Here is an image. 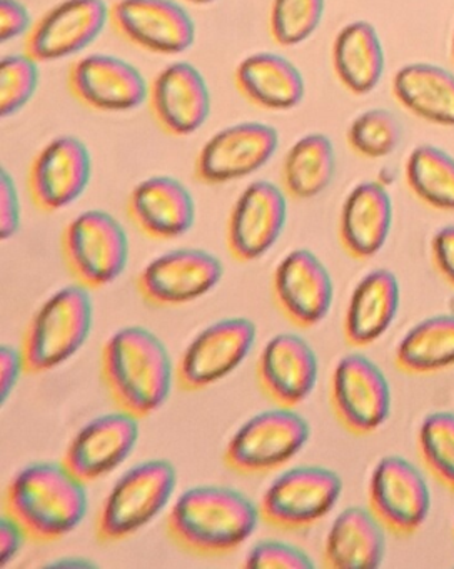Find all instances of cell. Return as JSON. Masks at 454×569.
<instances>
[{"mask_svg": "<svg viewBox=\"0 0 454 569\" xmlns=\"http://www.w3.org/2000/svg\"><path fill=\"white\" fill-rule=\"evenodd\" d=\"M287 221V194L274 182H250L227 219V251L237 262L263 258L279 241Z\"/></svg>", "mask_w": 454, "mask_h": 569, "instance_id": "cell-14", "label": "cell"}, {"mask_svg": "<svg viewBox=\"0 0 454 569\" xmlns=\"http://www.w3.org/2000/svg\"><path fill=\"white\" fill-rule=\"evenodd\" d=\"M234 82L246 101L264 111H290L306 96L303 72L277 52H254L244 58L234 71Z\"/></svg>", "mask_w": 454, "mask_h": 569, "instance_id": "cell-24", "label": "cell"}, {"mask_svg": "<svg viewBox=\"0 0 454 569\" xmlns=\"http://www.w3.org/2000/svg\"><path fill=\"white\" fill-rule=\"evenodd\" d=\"M309 422L293 408L269 409L247 419L224 449V465L239 476H264L296 458L309 441Z\"/></svg>", "mask_w": 454, "mask_h": 569, "instance_id": "cell-7", "label": "cell"}, {"mask_svg": "<svg viewBox=\"0 0 454 569\" xmlns=\"http://www.w3.org/2000/svg\"><path fill=\"white\" fill-rule=\"evenodd\" d=\"M50 568H92V561H87L86 558L79 556H63L59 561L50 562Z\"/></svg>", "mask_w": 454, "mask_h": 569, "instance_id": "cell-43", "label": "cell"}, {"mask_svg": "<svg viewBox=\"0 0 454 569\" xmlns=\"http://www.w3.org/2000/svg\"><path fill=\"white\" fill-rule=\"evenodd\" d=\"M223 276L224 266L217 256L182 248L152 259L137 276L136 288L147 305L172 308L209 295Z\"/></svg>", "mask_w": 454, "mask_h": 569, "instance_id": "cell-12", "label": "cell"}, {"mask_svg": "<svg viewBox=\"0 0 454 569\" xmlns=\"http://www.w3.org/2000/svg\"><path fill=\"white\" fill-rule=\"evenodd\" d=\"M319 362L306 339L294 332L274 336L257 358L256 378L263 395L280 408L303 405L316 388Z\"/></svg>", "mask_w": 454, "mask_h": 569, "instance_id": "cell-22", "label": "cell"}, {"mask_svg": "<svg viewBox=\"0 0 454 569\" xmlns=\"http://www.w3.org/2000/svg\"><path fill=\"white\" fill-rule=\"evenodd\" d=\"M26 541H29V538L23 529L3 512L0 519V565L6 566L7 562L12 561Z\"/></svg>", "mask_w": 454, "mask_h": 569, "instance_id": "cell-42", "label": "cell"}, {"mask_svg": "<svg viewBox=\"0 0 454 569\" xmlns=\"http://www.w3.org/2000/svg\"><path fill=\"white\" fill-rule=\"evenodd\" d=\"M394 362L407 375H431L454 365V316H433L397 345Z\"/></svg>", "mask_w": 454, "mask_h": 569, "instance_id": "cell-31", "label": "cell"}, {"mask_svg": "<svg viewBox=\"0 0 454 569\" xmlns=\"http://www.w3.org/2000/svg\"><path fill=\"white\" fill-rule=\"evenodd\" d=\"M417 446L431 475L454 492V412L426 416L420 428Z\"/></svg>", "mask_w": 454, "mask_h": 569, "instance_id": "cell-35", "label": "cell"}, {"mask_svg": "<svg viewBox=\"0 0 454 569\" xmlns=\"http://www.w3.org/2000/svg\"><path fill=\"white\" fill-rule=\"evenodd\" d=\"M174 376L166 345L149 329L127 326L103 342L100 378L120 411L137 419L154 415L166 405Z\"/></svg>", "mask_w": 454, "mask_h": 569, "instance_id": "cell-2", "label": "cell"}, {"mask_svg": "<svg viewBox=\"0 0 454 569\" xmlns=\"http://www.w3.org/2000/svg\"><path fill=\"white\" fill-rule=\"evenodd\" d=\"M92 178V156L76 136L47 142L29 169L30 199L43 212H57L82 198Z\"/></svg>", "mask_w": 454, "mask_h": 569, "instance_id": "cell-16", "label": "cell"}, {"mask_svg": "<svg viewBox=\"0 0 454 569\" xmlns=\"http://www.w3.org/2000/svg\"><path fill=\"white\" fill-rule=\"evenodd\" d=\"M259 508L227 486H194L184 491L166 518L170 541L200 558H220L240 548L256 531Z\"/></svg>", "mask_w": 454, "mask_h": 569, "instance_id": "cell-1", "label": "cell"}, {"mask_svg": "<svg viewBox=\"0 0 454 569\" xmlns=\"http://www.w3.org/2000/svg\"><path fill=\"white\" fill-rule=\"evenodd\" d=\"M384 526L371 509L351 506L334 519L324 542L323 561L333 569H373L386 555Z\"/></svg>", "mask_w": 454, "mask_h": 569, "instance_id": "cell-27", "label": "cell"}, {"mask_svg": "<svg viewBox=\"0 0 454 569\" xmlns=\"http://www.w3.org/2000/svg\"><path fill=\"white\" fill-rule=\"evenodd\" d=\"M411 191L430 208L454 211V158L436 146H417L406 162Z\"/></svg>", "mask_w": 454, "mask_h": 569, "instance_id": "cell-32", "label": "cell"}, {"mask_svg": "<svg viewBox=\"0 0 454 569\" xmlns=\"http://www.w3.org/2000/svg\"><path fill=\"white\" fill-rule=\"evenodd\" d=\"M279 132L266 122H236L207 139L197 152L194 174L203 184L220 186L249 178L269 164Z\"/></svg>", "mask_w": 454, "mask_h": 569, "instance_id": "cell-9", "label": "cell"}, {"mask_svg": "<svg viewBox=\"0 0 454 569\" xmlns=\"http://www.w3.org/2000/svg\"><path fill=\"white\" fill-rule=\"evenodd\" d=\"M330 58L337 81L354 96L373 92L386 68L383 42L376 28L367 21L344 26L334 38Z\"/></svg>", "mask_w": 454, "mask_h": 569, "instance_id": "cell-28", "label": "cell"}, {"mask_svg": "<svg viewBox=\"0 0 454 569\" xmlns=\"http://www.w3.org/2000/svg\"><path fill=\"white\" fill-rule=\"evenodd\" d=\"M32 14L20 0H0V42L29 36L32 29Z\"/></svg>", "mask_w": 454, "mask_h": 569, "instance_id": "cell-39", "label": "cell"}, {"mask_svg": "<svg viewBox=\"0 0 454 569\" xmlns=\"http://www.w3.org/2000/svg\"><path fill=\"white\" fill-rule=\"evenodd\" d=\"M127 216L147 238L170 241L193 229L196 201L179 179L150 176L130 191Z\"/></svg>", "mask_w": 454, "mask_h": 569, "instance_id": "cell-23", "label": "cell"}, {"mask_svg": "<svg viewBox=\"0 0 454 569\" xmlns=\"http://www.w3.org/2000/svg\"><path fill=\"white\" fill-rule=\"evenodd\" d=\"M149 88L142 72L119 56L93 52L70 66V92L92 111H136L149 99Z\"/></svg>", "mask_w": 454, "mask_h": 569, "instance_id": "cell-17", "label": "cell"}, {"mask_svg": "<svg viewBox=\"0 0 454 569\" xmlns=\"http://www.w3.org/2000/svg\"><path fill=\"white\" fill-rule=\"evenodd\" d=\"M110 22L134 48L180 56L196 42V22L177 0H116Z\"/></svg>", "mask_w": 454, "mask_h": 569, "instance_id": "cell-13", "label": "cell"}, {"mask_svg": "<svg viewBox=\"0 0 454 569\" xmlns=\"http://www.w3.org/2000/svg\"><path fill=\"white\" fill-rule=\"evenodd\" d=\"M326 0H273L269 34L276 44L294 48L306 42L319 28Z\"/></svg>", "mask_w": 454, "mask_h": 569, "instance_id": "cell-34", "label": "cell"}, {"mask_svg": "<svg viewBox=\"0 0 454 569\" xmlns=\"http://www.w3.org/2000/svg\"><path fill=\"white\" fill-rule=\"evenodd\" d=\"M273 299L277 311L300 329L324 321L334 299L333 279L309 249H294L274 269Z\"/></svg>", "mask_w": 454, "mask_h": 569, "instance_id": "cell-19", "label": "cell"}, {"mask_svg": "<svg viewBox=\"0 0 454 569\" xmlns=\"http://www.w3.org/2000/svg\"><path fill=\"white\" fill-rule=\"evenodd\" d=\"M89 508L86 482L60 462H32L13 475L3 512L37 545L59 541L83 521Z\"/></svg>", "mask_w": 454, "mask_h": 569, "instance_id": "cell-3", "label": "cell"}, {"mask_svg": "<svg viewBox=\"0 0 454 569\" xmlns=\"http://www.w3.org/2000/svg\"><path fill=\"white\" fill-rule=\"evenodd\" d=\"M110 22L106 0H62L33 22L26 52L42 64L73 58L99 39Z\"/></svg>", "mask_w": 454, "mask_h": 569, "instance_id": "cell-18", "label": "cell"}, {"mask_svg": "<svg viewBox=\"0 0 454 569\" xmlns=\"http://www.w3.org/2000/svg\"><path fill=\"white\" fill-rule=\"evenodd\" d=\"M246 568L254 569H306L314 568L310 556L289 542L259 541L246 558Z\"/></svg>", "mask_w": 454, "mask_h": 569, "instance_id": "cell-37", "label": "cell"}, {"mask_svg": "<svg viewBox=\"0 0 454 569\" xmlns=\"http://www.w3.org/2000/svg\"><path fill=\"white\" fill-rule=\"evenodd\" d=\"M139 421L120 409L97 416L73 436L62 465L86 485L99 481L129 458L139 439Z\"/></svg>", "mask_w": 454, "mask_h": 569, "instance_id": "cell-21", "label": "cell"}, {"mask_svg": "<svg viewBox=\"0 0 454 569\" xmlns=\"http://www.w3.org/2000/svg\"><path fill=\"white\" fill-rule=\"evenodd\" d=\"M367 499L384 529L396 536L414 535L430 515L426 479L401 456H386L377 462L371 475Z\"/></svg>", "mask_w": 454, "mask_h": 569, "instance_id": "cell-15", "label": "cell"}, {"mask_svg": "<svg viewBox=\"0 0 454 569\" xmlns=\"http://www.w3.org/2000/svg\"><path fill=\"white\" fill-rule=\"evenodd\" d=\"M336 174V149L329 136L309 132L297 139L284 156L283 189L296 201L323 194Z\"/></svg>", "mask_w": 454, "mask_h": 569, "instance_id": "cell-30", "label": "cell"}, {"mask_svg": "<svg viewBox=\"0 0 454 569\" xmlns=\"http://www.w3.org/2000/svg\"><path fill=\"white\" fill-rule=\"evenodd\" d=\"M396 276L387 269L367 272L351 295L344 316V338L354 348L376 342L393 325L399 309Z\"/></svg>", "mask_w": 454, "mask_h": 569, "instance_id": "cell-26", "label": "cell"}, {"mask_svg": "<svg viewBox=\"0 0 454 569\" xmlns=\"http://www.w3.org/2000/svg\"><path fill=\"white\" fill-rule=\"evenodd\" d=\"M431 254L437 272L454 288V224L446 226L434 234Z\"/></svg>", "mask_w": 454, "mask_h": 569, "instance_id": "cell-40", "label": "cell"}, {"mask_svg": "<svg viewBox=\"0 0 454 569\" xmlns=\"http://www.w3.org/2000/svg\"><path fill=\"white\" fill-rule=\"evenodd\" d=\"M176 486L177 471L167 459H149L124 472L97 512V541L116 545L136 535L169 505Z\"/></svg>", "mask_w": 454, "mask_h": 569, "instance_id": "cell-5", "label": "cell"}, {"mask_svg": "<svg viewBox=\"0 0 454 569\" xmlns=\"http://www.w3.org/2000/svg\"><path fill=\"white\" fill-rule=\"evenodd\" d=\"M92 322L89 289L73 282L50 296L22 336L20 352L27 375H43L69 361L86 345Z\"/></svg>", "mask_w": 454, "mask_h": 569, "instance_id": "cell-4", "label": "cell"}, {"mask_svg": "<svg viewBox=\"0 0 454 569\" xmlns=\"http://www.w3.org/2000/svg\"><path fill=\"white\" fill-rule=\"evenodd\" d=\"M393 224V201L381 182L357 184L344 199L339 242L353 259H369L386 244Z\"/></svg>", "mask_w": 454, "mask_h": 569, "instance_id": "cell-25", "label": "cell"}, {"mask_svg": "<svg viewBox=\"0 0 454 569\" xmlns=\"http://www.w3.org/2000/svg\"><path fill=\"white\" fill-rule=\"evenodd\" d=\"M403 139V129L387 109H367L351 122L347 144L354 154L366 159L387 158L396 151Z\"/></svg>", "mask_w": 454, "mask_h": 569, "instance_id": "cell-33", "label": "cell"}, {"mask_svg": "<svg viewBox=\"0 0 454 569\" xmlns=\"http://www.w3.org/2000/svg\"><path fill=\"white\" fill-rule=\"evenodd\" d=\"M340 492L343 479L333 469L296 466L277 476L264 491L260 519L279 531H306L333 511Z\"/></svg>", "mask_w": 454, "mask_h": 569, "instance_id": "cell-8", "label": "cell"}, {"mask_svg": "<svg viewBox=\"0 0 454 569\" xmlns=\"http://www.w3.org/2000/svg\"><path fill=\"white\" fill-rule=\"evenodd\" d=\"M394 98L411 114L437 126H454V74L440 66L416 62L396 72Z\"/></svg>", "mask_w": 454, "mask_h": 569, "instance_id": "cell-29", "label": "cell"}, {"mask_svg": "<svg viewBox=\"0 0 454 569\" xmlns=\"http://www.w3.org/2000/svg\"><path fill=\"white\" fill-rule=\"evenodd\" d=\"M150 112L167 134L187 138L204 128L213 109L209 84L187 61H174L157 72L149 88Z\"/></svg>", "mask_w": 454, "mask_h": 569, "instance_id": "cell-20", "label": "cell"}, {"mask_svg": "<svg viewBox=\"0 0 454 569\" xmlns=\"http://www.w3.org/2000/svg\"><path fill=\"white\" fill-rule=\"evenodd\" d=\"M256 342V325L247 318H226L200 331L184 349L176 382L187 392L203 391L236 371Z\"/></svg>", "mask_w": 454, "mask_h": 569, "instance_id": "cell-10", "label": "cell"}, {"mask_svg": "<svg viewBox=\"0 0 454 569\" xmlns=\"http://www.w3.org/2000/svg\"><path fill=\"white\" fill-rule=\"evenodd\" d=\"M184 2L193 6H207L213 4V2H216V0H184Z\"/></svg>", "mask_w": 454, "mask_h": 569, "instance_id": "cell-44", "label": "cell"}, {"mask_svg": "<svg viewBox=\"0 0 454 569\" xmlns=\"http://www.w3.org/2000/svg\"><path fill=\"white\" fill-rule=\"evenodd\" d=\"M39 64L29 52L3 56L0 61V118L16 116L32 101L40 84Z\"/></svg>", "mask_w": 454, "mask_h": 569, "instance_id": "cell-36", "label": "cell"}, {"mask_svg": "<svg viewBox=\"0 0 454 569\" xmlns=\"http://www.w3.org/2000/svg\"><path fill=\"white\" fill-rule=\"evenodd\" d=\"M22 211L16 181L6 168L0 171V236L3 241L19 232Z\"/></svg>", "mask_w": 454, "mask_h": 569, "instance_id": "cell-38", "label": "cell"}, {"mask_svg": "<svg viewBox=\"0 0 454 569\" xmlns=\"http://www.w3.org/2000/svg\"><path fill=\"white\" fill-rule=\"evenodd\" d=\"M453 58H454V34H453Z\"/></svg>", "mask_w": 454, "mask_h": 569, "instance_id": "cell-45", "label": "cell"}, {"mask_svg": "<svg viewBox=\"0 0 454 569\" xmlns=\"http://www.w3.org/2000/svg\"><path fill=\"white\" fill-rule=\"evenodd\" d=\"M26 372L22 352L10 346L3 345L0 349V385H2V405H6L9 396L16 389L20 376Z\"/></svg>", "mask_w": 454, "mask_h": 569, "instance_id": "cell-41", "label": "cell"}, {"mask_svg": "<svg viewBox=\"0 0 454 569\" xmlns=\"http://www.w3.org/2000/svg\"><path fill=\"white\" fill-rule=\"evenodd\" d=\"M330 408L339 425L356 436L377 431L391 411L389 382L366 356L346 355L330 376Z\"/></svg>", "mask_w": 454, "mask_h": 569, "instance_id": "cell-11", "label": "cell"}, {"mask_svg": "<svg viewBox=\"0 0 454 569\" xmlns=\"http://www.w3.org/2000/svg\"><path fill=\"white\" fill-rule=\"evenodd\" d=\"M60 249L73 282L89 291L112 284L129 261L126 229L102 209H89L76 216L63 228Z\"/></svg>", "mask_w": 454, "mask_h": 569, "instance_id": "cell-6", "label": "cell"}]
</instances>
